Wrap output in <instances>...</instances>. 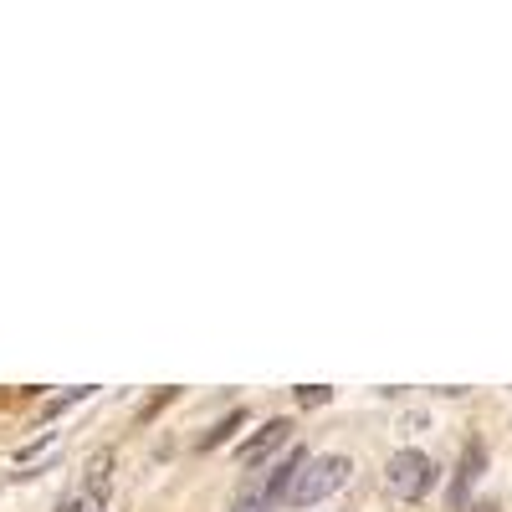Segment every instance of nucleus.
<instances>
[{"mask_svg": "<svg viewBox=\"0 0 512 512\" xmlns=\"http://www.w3.org/2000/svg\"><path fill=\"white\" fill-rule=\"evenodd\" d=\"M77 400H88V390H67L62 400H52V405H47V415H62V410H67V405H77Z\"/></svg>", "mask_w": 512, "mask_h": 512, "instance_id": "obj_8", "label": "nucleus"}, {"mask_svg": "<svg viewBox=\"0 0 512 512\" xmlns=\"http://www.w3.org/2000/svg\"><path fill=\"white\" fill-rule=\"evenodd\" d=\"M241 420H246L241 410H231L226 420H216V425H210V431L200 436V451H216V446H226V441H231V431H236V425H241Z\"/></svg>", "mask_w": 512, "mask_h": 512, "instance_id": "obj_6", "label": "nucleus"}, {"mask_svg": "<svg viewBox=\"0 0 512 512\" xmlns=\"http://www.w3.org/2000/svg\"><path fill=\"white\" fill-rule=\"evenodd\" d=\"M287 441H292V420H287V415H277V420H267L262 431H256V436L236 451V461H241V466H262V461H267L272 451H282Z\"/></svg>", "mask_w": 512, "mask_h": 512, "instance_id": "obj_3", "label": "nucleus"}, {"mask_svg": "<svg viewBox=\"0 0 512 512\" xmlns=\"http://www.w3.org/2000/svg\"><path fill=\"white\" fill-rule=\"evenodd\" d=\"M384 477H390V492H395V497L415 502V497L431 492V482H436V461L425 456V451H395L390 466H384Z\"/></svg>", "mask_w": 512, "mask_h": 512, "instance_id": "obj_2", "label": "nucleus"}, {"mask_svg": "<svg viewBox=\"0 0 512 512\" xmlns=\"http://www.w3.org/2000/svg\"><path fill=\"white\" fill-rule=\"evenodd\" d=\"M482 472H487V446H482V441H472V446L461 451V466H456V482H451V502H461L466 492H472Z\"/></svg>", "mask_w": 512, "mask_h": 512, "instance_id": "obj_4", "label": "nucleus"}, {"mask_svg": "<svg viewBox=\"0 0 512 512\" xmlns=\"http://www.w3.org/2000/svg\"><path fill=\"white\" fill-rule=\"evenodd\" d=\"M472 512H497V507H492V502H477V507H472Z\"/></svg>", "mask_w": 512, "mask_h": 512, "instance_id": "obj_10", "label": "nucleus"}, {"mask_svg": "<svg viewBox=\"0 0 512 512\" xmlns=\"http://www.w3.org/2000/svg\"><path fill=\"white\" fill-rule=\"evenodd\" d=\"M303 461H308V456H303V451L292 446V451H287V456H282V461L272 466V482H267V497H282V502H287V492H292L297 472H303Z\"/></svg>", "mask_w": 512, "mask_h": 512, "instance_id": "obj_5", "label": "nucleus"}, {"mask_svg": "<svg viewBox=\"0 0 512 512\" xmlns=\"http://www.w3.org/2000/svg\"><path fill=\"white\" fill-rule=\"evenodd\" d=\"M349 472H354L349 456H313V461H303V472H297L287 502L292 507H313V502H323V497H333L338 487H344Z\"/></svg>", "mask_w": 512, "mask_h": 512, "instance_id": "obj_1", "label": "nucleus"}, {"mask_svg": "<svg viewBox=\"0 0 512 512\" xmlns=\"http://www.w3.org/2000/svg\"><path fill=\"white\" fill-rule=\"evenodd\" d=\"M303 405H323V400H333V390L328 384H303V395H297Z\"/></svg>", "mask_w": 512, "mask_h": 512, "instance_id": "obj_7", "label": "nucleus"}, {"mask_svg": "<svg viewBox=\"0 0 512 512\" xmlns=\"http://www.w3.org/2000/svg\"><path fill=\"white\" fill-rule=\"evenodd\" d=\"M236 512H272L267 502H236Z\"/></svg>", "mask_w": 512, "mask_h": 512, "instance_id": "obj_9", "label": "nucleus"}]
</instances>
